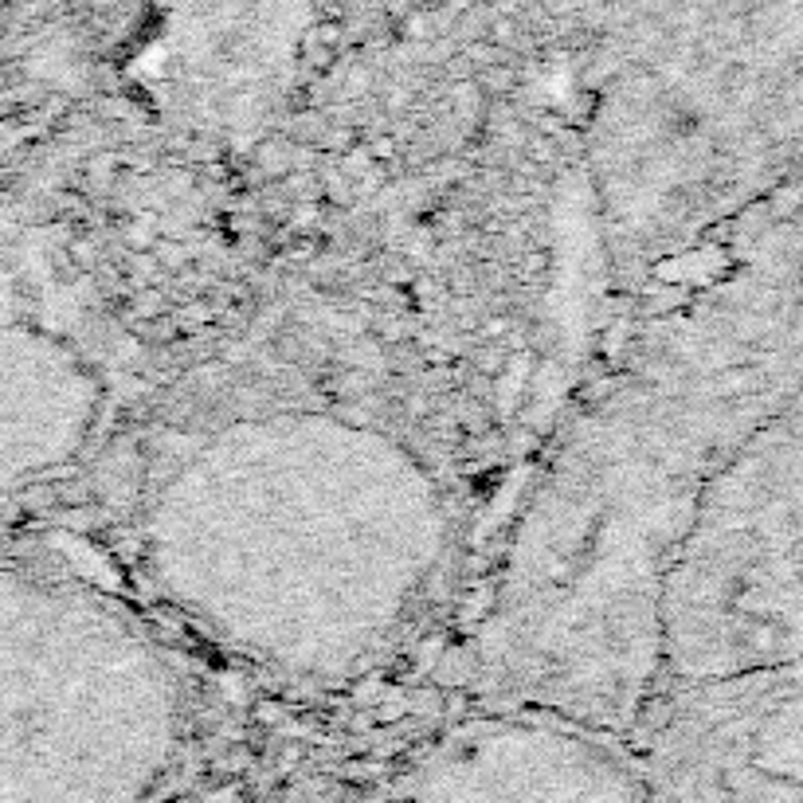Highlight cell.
<instances>
[{
  "instance_id": "7a4b0ae2",
  "label": "cell",
  "mask_w": 803,
  "mask_h": 803,
  "mask_svg": "<svg viewBox=\"0 0 803 803\" xmlns=\"http://www.w3.org/2000/svg\"><path fill=\"white\" fill-rule=\"evenodd\" d=\"M181 674L114 596L0 557V795L138 803L181 737Z\"/></svg>"
},
{
  "instance_id": "6da1fadb",
  "label": "cell",
  "mask_w": 803,
  "mask_h": 803,
  "mask_svg": "<svg viewBox=\"0 0 803 803\" xmlns=\"http://www.w3.org/2000/svg\"><path fill=\"white\" fill-rule=\"evenodd\" d=\"M169 612L275 674L349 678L424 620L451 553L435 471L392 432L310 408L200 432L141 537Z\"/></svg>"
},
{
  "instance_id": "3957f363",
  "label": "cell",
  "mask_w": 803,
  "mask_h": 803,
  "mask_svg": "<svg viewBox=\"0 0 803 803\" xmlns=\"http://www.w3.org/2000/svg\"><path fill=\"white\" fill-rule=\"evenodd\" d=\"M95 420L98 384L67 341L32 326H0V486L75 458Z\"/></svg>"
}]
</instances>
